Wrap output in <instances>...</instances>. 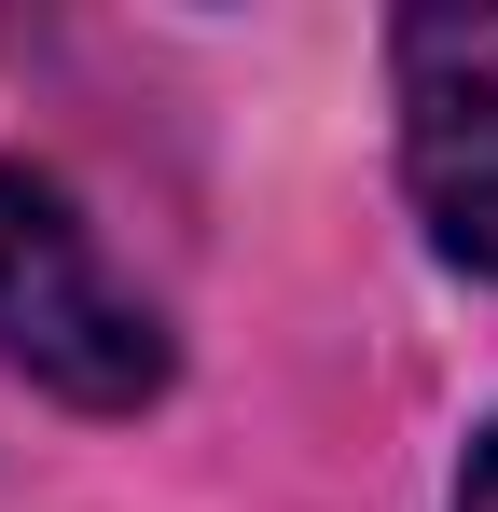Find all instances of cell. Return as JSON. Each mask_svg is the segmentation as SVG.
<instances>
[{
  "mask_svg": "<svg viewBox=\"0 0 498 512\" xmlns=\"http://www.w3.org/2000/svg\"><path fill=\"white\" fill-rule=\"evenodd\" d=\"M0 360L83 416H139L166 388V319L111 277L97 222L42 167H0Z\"/></svg>",
  "mask_w": 498,
  "mask_h": 512,
  "instance_id": "obj_1",
  "label": "cell"
},
{
  "mask_svg": "<svg viewBox=\"0 0 498 512\" xmlns=\"http://www.w3.org/2000/svg\"><path fill=\"white\" fill-rule=\"evenodd\" d=\"M402 180L429 236L498 277V0H429L402 14Z\"/></svg>",
  "mask_w": 498,
  "mask_h": 512,
  "instance_id": "obj_2",
  "label": "cell"
},
{
  "mask_svg": "<svg viewBox=\"0 0 498 512\" xmlns=\"http://www.w3.org/2000/svg\"><path fill=\"white\" fill-rule=\"evenodd\" d=\"M457 512H498V416H485V443H471V471H457Z\"/></svg>",
  "mask_w": 498,
  "mask_h": 512,
  "instance_id": "obj_3",
  "label": "cell"
}]
</instances>
